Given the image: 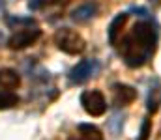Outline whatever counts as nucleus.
Listing matches in <instances>:
<instances>
[{
  "label": "nucleus",
  "mask_w": 161,
  "mask_h": 140,
  "mask_svg": "<svg viewBox=\"0 0 161 140\" xmlns=\"http://www.w3.org/2000/svg\"><path fill=\"white\" fill-rule=\"evenodd\" d=\"M158 43V30L152 23L141 21L133 26L131 34L122 41V56L129 67H142L154 54Z\"/></svg>",
  "instance_id": "1"
},
{
  "label": "nucleus",
  "mask_w": 161,
  "mask_h": 140,
  "mask_svg": "<svg viewBox=\"0 0 161 140\" xmlns=\"http://www.w3.org/2000/svg\"><path fill=\"white\" fill-rule=\"evenodd\" d=\"M54 43L66 54H80L86 49V41L82 39V36H80L79 32L71 30V28L58 30L54 34Z\"/></svg>",
  "instance_id": "2"
},
{
  "label": "nucleus",
  "mask_w": 161,
  "mask_h": 140,
  "mask_svg": "<svg viewBox=\"0 0 161 140\" xmlns=\"http://www.w3.org/2000/svg\"><path fill=\"white\" fill-rule=\"evenodd\" d=\"M41 36V30L38 26H26V28H19L9 39H8V47L11 50H23L26 47L34 45Z\"/></svg>",
  "instance_id": "3"
},
{
  "label": "nucleus",
  "mask_w": 161,
  "mask_h": 140,
  "mask_svg": "<svg viewBox=\"0 0 161 140\" xmlns=\"http://www.w3.org/2000/svg\"><path fill=\"white\" fill-rule=\"evenodd\" d=\"M80 105L86 110V114H90L94 118H99V116H103L107 112V101H105L103 93L99 92V90L84 92L80 95Z\"/></svg>",
  "instance_id": "4"
},
{
  "label": "nucleus",
  "mask_w": 161,
  "mask_h": 140,
  "mask_svg": "<svg viewBox=\"0 0 161 140\" xmlns=\"http://www.w3.org/2000/svg\"><path fill=\"white\" fill-rule=\"evenodd\" d=\"M97 69H99V62L97 60H92V58L90 60H82L69 71V80H71V84H82L90 77H94L97 73Z\"/></svg>",
  "instance_id": "5"
},
{
  "label": "nucleus",
  "mask_w": 161,
  "mask_h": 140,
  "mask_svg": "<svg viewBox=\"0 0 161 140\" xmlns=\"http://www.w3.org/2000/svg\"><path fill=\"white\" fill-rule=\"evenodd\" d=\"M113 93H114V105L116 106H125L137 99V90L127 86V84H114Z\"/></svg>",
  "instance_id": "6"
},
{
  "label": "nucleus",
  "mask_w": 161,
  "mask_h": 140,
  "mask_svg": "<svg viewBox=\"0 0 161 140\" xmlns=\"http://www.w3.org/2000/svg\"><path fill=\"white\" fill-rule=\"evenodd\" d=\"M127 17H129L127 13H118V15L113 19V23H111V26H109V41H111V45H118L122 30H124V26H125V23H127Z\"/></svg>",
  "instance_id": "7"
},
{
  "label": "nucleus",
  "mask_w": 161,
  "mask_h": 140,
  "mask_svg": "<svg viewBox=\"0 0 161 140\" xmlns=\"http://www.w3.org/2000/svg\"><path fill=\"white\" fill-rule=\"evenodd\" d=\"M69 140H103L101 131L92 125V123H80L77 127V133L71 137Z\"/></svg>",
  "instance_id": "8"
},
{
  "label": "nucleus",
  "mask_w": 161,
  "mask_h": 140,
  "mask_svg": "<svg viewBox=\"0 0 161 140\" xmlns=\"http://www.w3.org/2000/svg\"><path fill=\"white\" fill-rule=\"evenodd\" d=\"M21 84V77L15 69H0V88L2 90H15Z\"/></svg>",
  "instance_id": "9"
},
{
  "label": "nucleus",
  "mask_w": 161,
  "mask_h": 140,
  "mask_svg": "<svg viewBox=\"0 0 161 140\" xmlns=\"http://www.w3.org/2000/svg\"><path fill=\"white\" fill-rule=\"evenodd\" d=\"M96 13H97V4L96 2H86V4H82V6L75 8L71 11V19L75 23H84V21L92 19Z\"/></svg>",
  "instance_id": "10"
},
{
  "label": "nucleus",
  "mask_w": 161,
  "mask_h": 140,
  "mask_svg": "<svg viewBox=\"0 0 161 140\" xmlns=\"http://www.w3.org/2000/svg\"><path fill=\"white\" fill-rule=\"evenodd\" d=\"M15 105H19V97L9 90H4L0 92V110H8V108H13Z\"/></svg>",
  "instance_id": "11"
},
{
  "label": "nucleus",
  "mask_w": 161,
  "mask_h": 140,
  "mask_svg": "<svg viewBox=\"0 0 161 140\" xmlns=\"http://www.w3.org/2000/svg\"><path fill=\"white\" fill-rule=\"evenodd\" d=\"M161 105V88H154L150 95H148V105H146V108H148V112H156L158 108H159Z\"/></svg>",
  "instance_id": "12"
},
{
  "label": "nucleus",
  "mask_w": 161,
  "mask_h": 140,
  "mask_svg": "<svg viewBox=\"0 0 161 140\" xmlns=\"http://www.w3.org/2000/svg\"><path fill=\"white\" fill-rule=\"evenodd\" d=\"M8 24L13 26V24H19L21 28H26V26H34V19L30 17H9L8 19ZM19 30V28H17Z\"/></svg>",
  "instance_id": "13"
},
{
  "label": "nucleus",
  "mask_w": 161,
  "mask_h": 140,
  "mask_svg": "<svg viewBox=\"0 0 161 140\" xmlns=\"http://www.w3.org/2000/svg\"><path fill=\"white\" fill-rule=\"evenodd\" d=\"M150 135H152V120H150V118H144V120H142V125H141L139 138L137 140H148Z\"/></svg>",
  "instance_id": "14"
},
{
  "label": "nucleus",
  "mask_w": 161,
  "mask_h": 140,
  "mask_svg": "<svg viewBox=\"0 0 161 140\" xmlns=\"http://www.w3.org/2000/svg\"><path fill=\"white\" fill-rule=\"evenodd\" d=\"M54 2H56V4H60V6H66V4H69L71 0H54Z\"/></svg>",
  "instance_id": "15"
},
{
  "label": "nucleus",
  "mask_w": 161,
  "mask_h": 140,
  "mask_svg": "<svg viewBox=\"0 0 161 140\" xmlns=\"http://www.w3.org/2000/svg\"><path fill=\"white\" fill-rule=\"evenodd\" d=\"M2 41H4V36H2V32H0V43H2Z\"/></svg>",
  "instance_id": "16"
},
{
  "label": "nucleus",
  "mask_w": 161,
  "mask_h": 140,
  "mask_svg": "<svg viewBox=\"0 0 161 140\" xmlns=\"http://www.w3.org/2000/svg\"><path fill=\"white\" fill-rule=\"evenodd\" d=\"M154 2H159V0H154Z\"/></svg>",
  "instance_id": "17"
}]
</instances>
